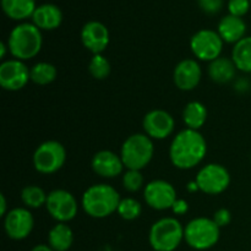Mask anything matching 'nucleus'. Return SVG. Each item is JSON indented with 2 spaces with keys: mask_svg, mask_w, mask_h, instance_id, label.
I'll return each instance as SVG.
<instances>
[{
  "mask_svg": "<svg viewBox=\"0 0 251 251\" xmlns=\"http://www.w3.org/2000/svg\"><path fill=\"white\" fill-rule=\"evenodd\" d=\"M184 239V227L176 218L164 217L152 225L149 240L154 251H174Z\"/></svg>",
  "mask_w": 251,
  "mask_h": 251,
  "instance_id": "39448f33",
  "label": "nucleus"
},
{
  "mask_svg": "<svg viewBox=\"0 0 251 251\" xmlns=\"http://www.w3.org/2000/svg\"><path fill=\"white\" fill-rule=\"evenodd\" d=\"M81 41L93 55L102 54L109 44V31L100 22L90 21L81 29Z\"/></svg>",
  "mask_w": 251,
  "mask_h": 251,
  "instance_id": "2eb2a0df",
  "label": "nucleus"
},
{
  "mask_svg": "<svg viewBox=\"0 0 251 251\" xmlns=\"http://www.w3.org/2000/svg\"><path fill=\"white\" fill-rule=\"evenodd\" d=\"M220 237L221 228L211 218H194L184 228V240L195 250L211 249L217 244Z\"/></svg>",
  "mask_w": 251,
  "mask_h": 251,
  "instance_id": "423d86ee",
  "label": "nucleus"
},
{
  "mask_svg": "<svg viewBox=\"0 0 251 251\" xmlns=\"http://www.w3.org/2000/svg\"><path fill=\"white\" fill-rule=\"evenodd\" d=\"M43 44L41 29L34 24H20L15 27L7 39L9 51L14 59L25 61L39 54Z\"/></svg>",
  "mask_w": 251,
  "mask_h": 251,
  "instance_id": "7ed1b4c3",
  "label": "nucleus"
},
{
  "mask_svg": "<svg viewBox=\"0 0 251 251\" xmlns=\"http://www.w3.org/2000/svg\"><path fill=\"white\" fill-rule=\"evenodd\" d=\"M145 134L154 140H163L171 136L176 127L174 118L168 112L154 109L147 113L142 122Z\"/></svg>",
  "mask_w": 251,
  "mask_h": 251,
  "instance_id": "4468645a",
  "label": "nucleus"
},
{
  "mask_svg": "<svg viewBox=\"0 0 251 251\" xmlns=\"http://www.w3.org/2000/svg\"><path fill=\"white\" fill-rule=\"evenodd\" d=\"M88 71L96 80H104L110 74V63L102 54H96L88 63Z\"/></svg>",
  "mask_w": 251,
  "mask_h": 251,
  "instance_id": "cd10ccee",
  "label": "nucleus"
},
{
  "mask_svg": "<svg viewBox=\"0 0 251 251\" xmlns=\"http://www.w3.org/2000/svg\"><path fill=\"white\" fill-rule=\"evenodd\" d=\"M235 71L237 66L232 59L225 56H220L208 65V76L216 83H227L232 81L235 76Z\"/></svg>",
  "mask_w": 251,
  "mask_h": 251,
  "instance_id": "aec40b11",
  "label": "nucleus"
},
{
  "mask_svg": "<svg viewBox=\"0 0 251 251\" xmlns=\"http://www.w3.org/2000/svg\"><path fill=\"white\" fill-rule=\"evenodd\" d=\"M144 198L147 205L157 211H166L176 203V191L171 183L162 179L150 181L144 191Z\"/></svg>",
  "mask_w": 251,
  "mask_h": 251,
  "instance_id": "f8f14e48",
  "label": "nucleus"
},
{
  "mask_svg": "<svg viewBox=\"0 0 251 251\" xmlns=\"http://www.w3.org/2000/svg\"><path fill=\"white\" fill-rule=\"evenodd\" d=\"M93 172L98 174L102 178H115L119 174H122L124 163L122 161V157L118 156L117 153L108 150L98 151L93 156L92 162H91Z\"/></svg>",
  "mask_w": 251,
  "mask_h": 251,
  "instance_id": "f3484780",
  "label": "nucleus"
},
{
  "mask_svg": "<svg viewBox=\"0 0 251 251\" xmlns=\"http://www.w3.org/2000/svg\"><path fill=\"white\" fill-rule=\"evenodd\" d=\"M154 154L152 139L146 134H134L127 137L122 146L120 157L124 167L132 171H141L149 166Z\"/></svg>",
  "mask_w": 251,
  "mask_h": 251,
  "instance_id": "20e7f679",
  "label": "nucleus"
},
{
  "mask_svg": "<svg viewBox=\"0 0 251 251\" xmlns=\"http://www.w3.org/2000/svg\"><path fill=\"white\" fill-rule=\"evenodd\" d=\"M144 185V176L141 171H132L127 169L123 176V186L129 193H136Z\"/></svg>",
  "mask_w": 251,
  "mask_h": 251,
  "instance_id": "c85d7f7f",
  "label": "nucleus"
},
{
  "mask_svg": "<svg viewBox=\"0 0 251 251\" xmlns=\"http://www.w3.org/2000/svg\"><path fill=\"white\" fill-rule=\"evenodd\" d=\"M118 215L125 221H134L140 217L142 212L141 203L132 198L122 199L117 210Z\"/></svg>",
  "mask_w": 251,
  "mask_h": 251,
  "instance_id": "bb28decb",
  "label": "nucleus"
},
{
  "mask_svg": "<svg viewBox=\"0 0 251 251\" xmlns=\"http://www.w3.org/2000/svg\"><path fill=\"white\" fill-rule=\"evenodd\" d=\"M207 153V144L200 131L184 129L176 134L169 147V158L179 169H191L200 164Z\"/></svg>",
  "mask_w": 251,
  "mask_h": 251,
  "instance_id": "f257e3e1",
  "label": "nucleus"
},
{
  "mask_svg": "<svg viewBox=\"0 0 251 251\" xmlns=\"http://www.w3.org/2000/svg\"><path fill=\"white\" fill-rule=\"evenodd\" d=\"M9 50V47L5 43H0V58L4 59L5 55H6V51Z\"/></svg>",
  "mask_w": 251,
  "mask_h": 251,
  "instance_id": "c9c22d12",
  "label": "nucleus"
},
{
  "mask_svg": "<svg viewBox=\"0 0 251 251\" xmlns=\"http://www.w3.org/2000/svg\"><path fill=\"white\" fill-rule=\"evenodd\" d=\"M202 70L194 59H184L176 64L173 73L174 85L181 91H193L200 83Z\"/></svg>",
  "mask_w": 251,
  "mask_h": 251,
  "instance_id": "dca6fc26",
  "label": "nucleus"
},
{
  "mask_svg": "<svg viewBox=\"0 0 251 251\" xmlns=\"http://www.w3.org/2000/svg\"><path fill=\"white\" fill-rule=\"evenodd\" d=\"M7 201L4 194H0V216L5 217L7 215Z\"/></svg>",
  "mask_w": 251,
  "mask_h": 251,
  "instance_id": "72a5a7b5",
  "label": "nucleus"
},
{
  "mask_svg": "<svg viewBox=\"0 0 251 251\" xmlns=\"http://www.w3.org/2000/svg\"><path fill=\"white\" fill-rule=\"evenodd\" d=\"M250 2H251V0H250Z\"/></svg>",
  "mask_w": 251,
  "mask_h": 251,
  "instance_id": "4c0bfd02",
  "label": "nucleus"
},
{
  "mask_svg": "<svg viewBox=\"0 0 251 251\" xmlns=\"http://www.w3.org/2000/svg\"><path fill=\"white\" fill-rule=\"evenodd\" d=\"M33 24L39 29H50L58 28L63 21V14L60 9L54 4H43L41 6L36 7L33 15H32Z\"/></svg>",
  "mask_w": 251,
  "mask_h": 251,
  "instance_id": "6ab92c4d",
  "label": "nucleus"
},
{
  "mask_svg": "<svg viewBox=\"0 0 251 251\" xmlns=\"http://www.w3.org/2000/svg\"><path fill=\"white\" fill-rule=\"evenodd\" d=\"M73 243V229L66 223H58L49 230L48 245L54 251H68Z\"/></svg>",
  "mask_w": 251,
  "mask_h": 251,
  "instance_id": "412c9836",
  "label": "nucleus"
},
{
  "mask_svg": "<svg viewBox=\"0 0 251 251\" xmlns=\"http://www.w3.org/2000/svg\"><path fill=\"white\" fill-rule=\"evenodd\" d=\"M201 9L208 15L217 14L223 6V0H199Z\"/></svg>",
  "mask_w": 251,
  "mask_h": 251,
  "instance_id": "7c9ffc66",
  "label": "nucleus"
},
{
  "mask_svg": "<svg viewBox=\"0 0 251 251\" xmlns=\"http://www.w3.org/2000/svg\"><path fill=\"white\" fill-rule=\"evenodd\" d=\"M223 43L225 42L218 32L212 29H200L191 37L190 48L199 60L211 63L221 56Z\"/></svg>",
  "mask_w": 251,
  "mask_h": 251,
  "instance_id": "1a4fd4ad",
  "label": "nucleus"
},
{
  "mask_svg": "<svg viewBox=\"0 0 251 251\" xmlns=\"http://www.w3.org/2000/svg\"><path fill=\"white\" fill-rule=\"evenodd\" d=\"M48 194L37 185H27L21 191V200L27 208H39L46 206Z\"/></svg>",
  "mask_w": 251,
  "mask_h": 251,
  "instance_id": "a878e982",
  "label": "nucleus"
},
{
  "mask_svg": "<svg viewBox=\"0 0 251 251\" xmlns=\"http://www.w3.org/2000/svg\"><path fill=\"white\" fill-rule=\"evenodd\" d=\"M250 0H229L228 1V10H229V15L233 16L242 17L249 11L250 9Z\"/></svg>",
  "mask_w": 251,
  "mask_h": 251,
  "instance_id": "c756f323",
  "label": "nucleus"
},
{
  "mask_svg": "<svg viewBox=\"0 0 251 251\" xmlns=\"http://www.w3.org/2000/svg\"><path fill=\"white\" fill-rule=\"evenodd\" d=\"M218 34L226 43L237 44L245 37L247 25L242 17L227 15L218 24Z\"/></svg>",
  "mask_w": 251,
  "mask_h": 251,
  "instance_id": "a211bd4d",
  "label": "nucleus"
},
{
  "mask_svg": "<svg viewBox=\"0 0 251 251\" xmlns=\"http://www.w3.org/2000/svg\"><path fill=\"white\" fill-rule=\"evenodd\" d=\"M31 251H54L51 249L49 245H46V244H39V245H36V247L33 248Z\"/></svg>",
  "mask_w": 251,
  "mask_h": 251,
  "instance_id": "f704fd0d",
  "label": "nucleus"
},
{
  "mask_svg": "<svg viewBox=\"0 0 251 251\" xmlns=\"http://www.w3.org/2000/svg\"><path fill=\"white\" fill-rule=\"evenodd\" d=\"M5 15L12 20H25L32 16L36 10L34 0H1Z\"/></svg>",
  "mask_w": 251,
  "mask_h": 251,
  "instance_id": "5701e85b",
  "label": "nucleus"
},
{
  "mask_svg": "<svg viewBox=\"0 0 251 251\" xmlns=\"http://www.w3.org/2000/svg\"><path fill=\"white\" fill-rule=\"evenodd\" d=\"M46 207L58 223H68L76 217L78 206L73 194L64 189H56L48 194Z\"/></svg>",
  "mask_w": 251,
  "mask_h": 251,
  "instance_id": "9d476101",
  "label": "nucleus"
},
{
  "mask_svg": "<svg viewBox=\"0 0 251 251\" xmlns=\"http://www.w3.org/2000/svg\"><path fill=\"white\" fill-rule=\"evenodd\" d=\"M66 161V150L55 140L43 142L33 153V166L38 173L54 174L63 168Z\"/></svg>",
  "mask_w": 251,
  "mask_h": 251,
  "instance_id": "0eeeda50",
  "label": "nucleus"
},
{
  "mask_svg": "<svg viewBox=\"0 0 251 251\" xmlns=\"http://www.w3.org/2000/svg\"><path fill=\"white\" fill-rule=\"evenodd\" d=\"M199 190L207 195H218L228 189L230 184V174L226 167L217 163L206 164L196 176Z\"/></svg>",
  "mask_w": 251,
  "mask_h": 251,
  "instance_id": "6e6552de",
  "label": "nucleus"
},
{
  "mask_svg": "<svg viewBox=\"0 0 251 251\" xmlns=\"http://www.w3.org/2000/svg\"><path fill=\"white\" fill-rule=\"evenodd\" d=\"M34 218L28 208L16 207L7 212L4 217V229L12 240H24L32 233Z\"/></svg>",
  "mask_w": 251,
  "mask_h": 251,
  "instance_id": "ddd939ff",
  "label": "nucleus"
},
{
  "mask_svg": "<svg viewBox=\"0 0 251 251\" xmlns=\"http://www.w3.org/2000/svg\"><path fill=\"white\" fill-rule=\"evenodd\" d=\"M29 75H31L32 82L39 86H46L55 80L58 71L53 64L41 61V63H37L36 65L32 66Z\"/></svg>",
  "mask_w": 251,
  "mask_h": 251,
  "instance_id": "393cba45",
  "label": "nucleus"
},
{
  "mask_svg": "<svg viewBox=\"0 0 251 251\" xmlns=\"http://www.w3.org/2000/svg\"><path fill=\"white\" fill-rule=\"evenodd\" d=\"M120 200L119 193L113 186L108 184H95L83 193L81 205L86 215L100 220L117 212Z\"/></svg>",
  "mask_w": 251,
  "mask_h": 251,
  "instance_id": "f03ea898",
  "label": "nucleus"
},
{
  "mask_svg": "<svg viewBox=\"0 0 251 251\" xmlns=\"http://www.w3.org/2000/svg\"><path fill=\"white\" fill-rule=\"evenodd\" d=\"M31 69L19 59H9L0 65V86L10 92L22 90L31 80Z\"/></svg>",
  "mask_w": 251,
  "mask_h": 251,
  "instance_id": "9b49d317",
  "label": "nucleus"
},
{
  "mask_svg": "<svg viewBox=\"0 0 251 251\" xmlns=\"http://www.w3.org/2000/svg\"><path fill=\"white\" fill-rule=\"evenodd\" d=\"M183 120L186 129L200 130L207 120V109L201 102L194 100L186 104L183 110Z\"/></svg>",
  "mask_w": 251,
  "mask_h": 251,
  "instance_id": "4be33fe9",
  "label": "nucleus"
},
{
  "mask_svg": "<svg viewBox=\"0 0 251 251\" xmlns=\"http://www.w3.org/2000/svg\"><path fill=\"white\" fill-rule=\"evenodd\" d=\"M232 60L238 70L251 74V36L244 37L234 44L232 50Z\"/></svg>",
  "mask_w": 251,
  "mask_h": 251,
  "instance_id": "b1692460",
  "label": "nucleus"
},
{
  "mask_svg": "<svg viewBox=\"0 0 251 251\" xmlns=\"http://www.w3.org/2000/svg\"><path fill=\"white\" fill-rule=\"evenodd\" d=\"M250 159H251V156H250Z\"/></svg>",
  "mask_w": 251,
  "mask_h": 251,
  "instance_id": "e433bc0d",
  "label": "nucleus"
},
{
  "mask_svg": "<svg viewBox=\"0 0 251 251\" xmlns=\"http://www.w3.org/2000/svg\"><path fill=\"white\" fill-rule=\"evenodd\" d=\"M172 210H173L174 213H176V215H183V213H185L186 211H188V202L181 200V199H178V200L176 201V203L173 205V207H172Z\"/></svg>",
  "mask_w": 251,
  "mask_h": 251,
  "instance_id": "473e14b6",
  "label": "nucleus"
},
{
  "mask_svg": "<svg viewBox=\"0 0 251 251\" xmlns=\"http://www.w3.org/2000/svg\"><path fill=\"white\" fill-rule=\"evenodd\" d=\"M212 220L215 221L218 227L222 228L229 225L230 221H232V215H230L229 210H227V208H220V210L213 213Z\"/></svg>",
  "mask_w": 251,
  "mask_h": 251,
  "instance_id": "2f4dec72",
  "label": "nucleus"
}]
</instances>
